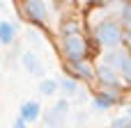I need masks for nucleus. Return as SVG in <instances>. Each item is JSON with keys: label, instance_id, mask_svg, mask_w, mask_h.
Returning <instances> with one entry per match:
<instances>
[{"label": "nucleus", "instance_id": "1", "mask_svg": "<svg viewBox=\"0 0 131 128\" xmlns=\"http://www.w3.org/2000/svg\"><path fill=\"white\" fill-rule=\"evenodd\" d=\"M97 39H99V44L113 48V46H117V44L122 41V30L117 27V23H113V21H104V23L97 27Z\"/></svg>", "mask_w": 131, "mask_h": 128}, {"label": "nucleus", "instance_id": "2", "mask_svg": "<svg viewBox=\"0 0 131 128\" xmlns=\"http://www.w3.org/2000/svg\"><path fill=\"white\" fill-rule=\"evenodd\" d=\"M62 46H64V53H67V57H69L71 62H83V57H85V41H83L78 34L64 37Z\"/></svg>", "mask_w": 131, "mask_h": 128}, {"label": "nucleus", "instance_id": "3", "mask_svg": "<svg viewBox=\"0 0 131 128\" xmlns=\"http://www.w3.org/2000/svg\"><path fill=\"white\" fill-rule=\"evenodd\" d=\"M67 110H69V103H67V101H58V103L53 105L51 115H46V124H48V128H58V124H62L64 117H67Z\"/></svg>", "mask_w": 131, "mask_h": 128}, {"label": "nucleus", "instance_id": "4", "mask_svg": "<svg viewBox=\"0 0 131 128\" xmlns=\"http://www.w3.org/2000/svg\"><path fill=\"white\" fill-rule=\"evenodd\" d=\"M25 9H28V14H30L35 21H39V23H44V21L48 18V9H46V2H44V0H28V2H25Z\"/></svg>", "mask_w": 131, "mask_h": 128}, {"label": "nucleus", "instance_id": "5", "mask_svg": "<svg viewBox=\"0 0 131 128\" xmlns=\"http://www.w3.org/2000/svg\"><path fill=\"white\" fill-rule=\"evenodd\" d=\"M39 112H41V108L37 101H25L21 105V121H25V124L35 121V119H39Z\"/></svg>", "mask_w": 131, "mask_h": 128}, {"label": "nucleus", "instance_id": "6", "mask_svg": "<svg viewBox=\"0 0 131 128\" xmlns=\"http://www.w3.org/2000/svg\"><path fill=\"white\" fill-rule=\"evenodd\" d=\"M99 80H101V82H106V85H120L117 71H115V69H111V66H106V64H101V66H99Z\"/></svg>", "mask_w": 131, "mask_h": 128}, {"label": "nucleus", "instance_id": "7", "mask_svg": "<svg viewBox=\"0 0 131 128\" xmlns=\"http://www.w3.org/2000/svg\"><path fill=\"white\" fill-rule=\"evenodd\" d=\"M23 66H25L30 73H35V76H39V73L44 71V69H41V64H39V60H37L32 53H25V55H23Z\"/></svg>", "mask_w": 131, "mask_h": 128}, {"label": "nucleus", "instance_id": "8", "mask_svg": "<svg viewBox=\"0 0 131 128\" xmlns=\"http://www.w3.org/2000/svg\"><path fill=\"white\" fill-rule=\"evenodd\" d=\"M113 103H115V94H111V92H104V94H99L94 98V108H99V110H106Z\"/></svg>", "mask_w": 131, "mask_h": 128}, {"label": "nucleus", "instance_id": "9", "mask_svg": "<svg viewBox=\"0 0 131 128\" xmlns=\"http://www.w3.org/2000/svg\"><path fill=\"white\" fill-rule=\"evenodd\" d=\"M14 41V25L2 21L0 23V44H12Z\"/></svg>", "mask_w": 131, "mask_h": 128}, {"label": "nucleus", "instance_id": "10", "mask_svg": "<svg viewBox=\"0 0 131 128\" xmlns=\"http://www.w3.org/2000/svg\"><path fill=\"white\" fill-rule=\"evenodd\" d=\"M55 89H58V80L46 78V80H41V82H39V92H41L44 96H53V94H55Z\"/></svg>", "mask_w": 131, "mask_h": 128}, {"label": "nucleus", "instance_id": "11", "mask_svg": "<svg viewBox=\"0 0 131 128\" xmlns=\"http://www.w3.org/2000/svg\"><path fill=\"white\" fill-rule=\"evenodd\" d=\"M71 69H74V71H76L78 76H83V78H88V80L92 78V69H90V66H88L85 62H71Z\"/></svg>", "mask_w": 131, "mask_h": 128}, {"label": "nucleus", "instance_id": "12", "mask_svg": "<svg viewBox=\"0 0 131 128\" xmlns=\"http://www.w3.org/2000/svg\"><path fill=\"white\" fill-rule=\"evenodd\" d=\"M58 87H62V92H67L69 96H71V94H76V89H78V87H76V82H74V80H67V78L58 80Z\"/></svg>", "mask_w": 131, "mask_h": 128}, {"label": "nucleus", "instance_id": "13", "mask_svg": "<svg viewBox=\"0 0 131 128\" xmlns=\"http://www.w3.org/2000/svg\"><path fill=\"white\" fill-rule=\"evenodd\" d=\"M120 71H122V76H127V80H131V57H129V55L124 57V62H122V66H120Z\"/></svg>", "mask_w": 131, "mask_h": 128}, {"label": "nucleus", "instance_id": "14", "mask_svg": "<svg viewBox=\"0 0 131 128\" xmlns=\"http://www.w3.org/2000/svg\"><path fill=\"white\" fill-rule=\"evenodd\" d=\"M113 128H131V117H120L113 121Z\"/></svg>", "mask_w": 131, "mask_h": 128}, {"label": "nucleus", "instance_id": "15", "mask_svg": "<svg viewBox=\"0 0 131 128\" xmlns=\"http://www.w3.org/2000/svg\"><path fill=\"white\" fill-rule=\"evenodd\" d=\"M122 18H124L127 23H131V5H127V7L122 9Z\"/></svg>", "mask_w": 131, "mask_h": 128}, {"label": "nucleus", "instance_id": "16", "mask_svg": "<svg viewBox=\"0 0 131 128\" xmlns=\"http://www.w3.org/2000/svg\"><path fill=\"white\" fill-rule=\"evenodd\" d=\"M14 128H25V121H21V119H18V121L14 124Z\"/></svg>", "mask_w": 131, "mask_h": 128}, {"label": "nucleus", "instance_id": "17", "mask_svg": "<svg viewBox=\"0 0 131 128\" xmlns=\"http://www.w3.org/2000/svg\"><path fill=\"white\" fill-rule=\"evenodd\" d=\"M127 39H129V46H131V32H127Z\"/></svg>", "mask_w": 131, "mask_h": 128}, {"label": "nucleus", "instance_id": "18", "mask_svg": "<svg viewBox=\"0 0 131 128\" xmlns=\"http://www.w3.org/2000/svg\"><path fill=\"white\" fill-rule=\"evenodd\" d=\"M129 117H131V110H129Z\"/></svg>", "mask_w": 131, "mask_h": 128}]
</instances>
